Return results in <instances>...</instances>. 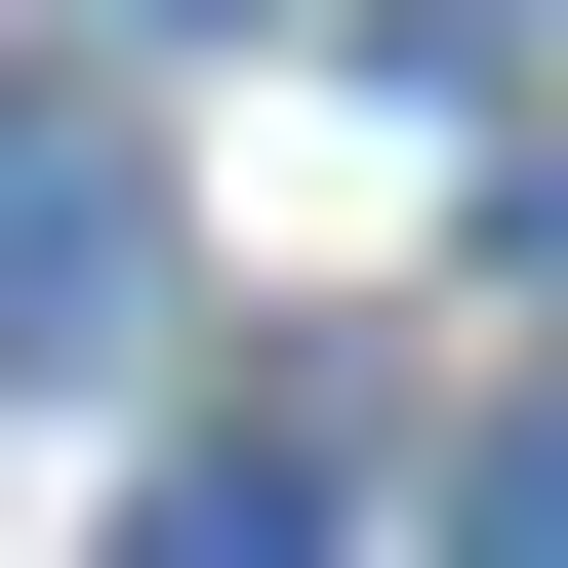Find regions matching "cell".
Returning a JSON list of instances; mask_svg holds the SVG:
<instances>
[{"label": "cell", "mask_w": 568, "mask_h": 568, "mask_svg": "<svg viewBox=\"0 0 568 568\" xmlns=\"http://www.w3.org/2000/svg\"><path fill=\"white\" fill-rule=\"evenodd\" d=\"M41 325H122V163L82 122H0V366H41Z\"/></svg>", "instance_id": "cell-1"}, {"label": "cell", "mask_w": 568, "mask_h": 568, "mask_svg": "<svg viewBox=\"0 0 568 568\" xmlns=\"http://www.w3.org/2000/svg\"><path fill=\"white\" fill-rule=\"evenodd\" d=\"M122 568H325V487H284V447H203V487H163Z\"/></svg>", "instance_id": "cell-2"}, {"label": "cell", "mask_w": 568, "mask_h": 568, "mask_svg": "<svg viewBox=\"0 0 568 568\" xmlns=\"http://www.w3.org/2000/svg\"><path fill=\"white\" fill-rule=\"evenodd\" d=\"M487 568H568V406H528V447H487Z\"/></svg>", "instance_id": "cell-3"}, {"label": "cell", "mask_w": 568, "mask_h": 568, "mask_svg": "<svg viewBox=\"0 0 568 568\" xmlns=\"http://www.w3.org/2000/svg\"><path fill=\"white\" fill-rule=\"evenodd\" d=\"M447 41H568V0H447Z\"/></svg>", "instance_id": "cell-4"}, {"label": "cell", "mask_w": 568, "mask_h": 568, "mask_svg": "<svg viewBox=\"0 0 568 568\" xmlns=\"http://www.w3.org/2000/svg\"><path fill=\"white\" fill-rule=\"evenodd\" d=\"M122 41H203V0H122Z\"/></svg>", "instance_id": "cell-5"}]
</instances>
